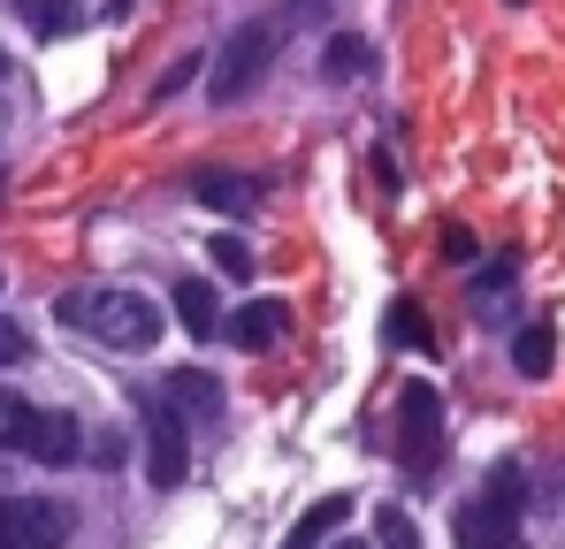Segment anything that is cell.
<instances>
[{"label":"cell","instance_id":"cell-3","mask_svg":"<svg viewBox=\"0 0 565 549\" xmlns=\"http://www.w3.org/2000/svg\"><path fill=\"white\" fill-rule=\"evenodd\" d=\"M520 504H527V488H520V465H497V473L481 481V496H473L467 512L451 519L459 549H512V535H520Z\"/></svg>","mask_w":565,"mask_h":549},{"label":"cell","instance_id":"cell-14","mask_svg":"<svg viewBox=\"0 0 565 549\" xmlns=\"http://www.w3.org/2000/svg\"><path fill=\"white\" fill-rule=\"evenodd\" d=\"M321 69H329L337 85H352V77H367V39H352V31H337V39H329V54H321Z\"/></svg>","mask_w":565,"mask_h":549},{"label":"cell","instance_id":"cell-20","mask_svg":"<svg viewBox=\"0 0 565 549\" xmlns=\"http://www.w3.org/2000/svg\"><path fill=\"white\" fill-rule=\"evenodd\" d=\"M23 359H31V336H23V329L0 313V366H23Z\"/></svg>","mask_w":565,"mask_h":549},{"label":"cell","instance_id":"cell-15","mask_svg":"<svg viewBox=\"0 0 565 549\" xmlns=\"http://www.w3.org/2000/svg\"><path fill=\"white\" fill-rule=\"evenodd\" d=\"M31 428H39V412L15 389H0V451H31Z\"/></svg>","mask_w":565,"mask_h":549},{"label":"cell","instance_id":"cell-9","mask_svg":"<svg viewBox=\"0 0 565 549\" xmlns=\"http://www.w3.org/2000/svg\"><path fill=\"white\" fill-rule=\"evenodd\" d=\"M77 451H85V428H77L70 412H39V428H31V458H39V465H70Z\"/></svg>","mask_w":565,"mask_h":549},{"label":"cell","instance_id":"cell-12","mask_svg":"<svg viewBox=\"0 0 565 549\" xmlns=\"http://www.w3.org/2000/svg\"><path fill=\"white\" fill-rule=\"evenodd\" d=\"M344 519H352V496H321V504H313V512L290 527V542H282V549H321L337 527H344Z\"/></svg>","mask_w":565,"mask_h":549},{"label":"cell","instance_id":"cell-13","mask_svg":"<svg viewBox=\"0 0 565 549\" xmlns=\"http://www.w3.org/2000/svg\"><path fill=\"white\" fill-rule=\"evenodd\" d=\"M512 359H520V374H551V359H558V336H551V321L520 329V336H512Z\"/></svg>","mask_w":565,"mask_h":549},{"label":"cell","instance_id":"cell-1","mask_svg":"<svg viewBox=\"0 0 565 549\" xmlns=\"http://www.w3.org/2000/svg\"><path fill=\"white\" fill-rule=\"evenodd\" d=\"M54 313H62V329H85L115 352H146L161 336V305L146 290H62Z\"/></svg>","mask_w":565,"mask_h":549},{"label":"cell","instance_id":"cell-7","mask_svg":"<svg viewBox=\"0 0 565 549\" xmlns=\"http://www.w3.org/2000/svg\"><path fill=\"white\" fill-rule=\"evenodd\" d=\"M191 198H199V206H214V214H253L260 183H253V176H230V169H199V176H191Z\"/></svg>","mask_w":565,"mask_h":549},{"label":"cell","instance_id":"cell-16","mask_svg":"<svg viewBox=\"0 0 565 549\" xmlns=\"http://www.w3.org/2000/svg\"><path fill=\"white\" fill-rule=\"evenodd\" d=\"M23 8V23L39 31V39H62V31H77V8L70 0H15Z\"/></svg>","mask_w":565,"mask_h":549},{"label":"cell","instance_id":"cell-6","mask_svg":"<svg viewBox=\"0 0 565 549\" xmlns=\"http://www.w3.org/2000/svg\"><path fill=\"white\" fill-rule=\"evenodd\" d=\"M184 465H191L184 420L153 397V405H146V481H153V488H177V481H184Z\"/></svg>","mask_w":565,"mask_h":549},{"label":"cell","instance_id":"cell-5","mask_svg":"<svg viewBox=\"0 0 565 549\" xmlns=\"http://www.w3.org/2000/svg\"><path fill=\"white\" fill-rule=\"evenodd\" d=\"M0 549H70V504L0 496Z\"/></svg>","mask_w":565,"mask_h":549},{"label":"cell","instance_id":"cell-21","mask_svg":"<svg viewBox=\"0 0 565 549\" xmlns=\"http://www.w3.org/2000/svg\"><path fill=\"white\" fill-rule=\"evenodd\" d=\"M0 77H8V54H0Z\"/></svg>","mask_w":565,"mask_h":549},{"label":"cell","instance_id":"cell-8","mask_svg":"<svg viewBox=\"0 0 565 549\" xmlns=\"http://www.w3.org/2000/svg\"><path fill=\"white\" fill-rule=\"evenodd\" d=\"M169 305H177V321H184V336H191V344L222 336V298H214V282H191V274H184Z\"/></svg>","mask_w":565,"mask_h":549},{"label":"cell","instance_id":"cell-19","mask_svg":"<svg viewBox=\"0 0 565 549\" xmlns=\"http://www.w3.org/2000/svg\"><path fill=\"white\" fill-rule=\"evenodd\" d=\"M390 336H397V344H420V352L436 344V336H428V321H420L413 305H397V313H390Z\"/></svg>","mask_w":565,"mask_h":549},{"label":"cell","instance_id":"cell-17","mask_svg":"<svg viewBox=\"0 0 565 549\" xmlns=\"http://www.w3.org/2000/svg\"><path fill=\"white\" fill-rule=\"evenodd\" d=\"M375 542L382 549H420V535H413V519H405L397 504H382V512H375Z\"/></svg>","mask_w":565,"mask_h":549},{"label":"cell","instance_id":"cell-4","mask_svg":"<svg viewBox=\"0 0 565 549\" xmlns=\"http://www.w3.org/2000/svg\"><path fill=\"white\" fill-rule=\"evenodd\" d=\"M436 458H444V397H436V381H405L397 389V465L413 481H428Z\"/></svg>","mask_w":565,"mask_h":549},{"label":"cell","instance_id":"cell-10","mask_svg":"<svg viewBox=\"0 0 565 549\" xmlns=\"http://www.w3.org/2000/svg\"><path fill=\"white\" fill-rule=\"evenodd\" d=\"M161 405H169V412H177V420H191V412H199V420H214V412H222V381H206V374H169V389H161Z\"/></svg>","mask_w":565,"mask_h":549},{"label":"cell","instance_id":"cell-22","mask_svg":"<svg viewBox=\"0 0 565 549\" xmlns=\"http://www.w3.org/2000/svg\"><path fill=\"white\" fill-rule=\"evenodd\" d=\"M337 549H360V542H337Z\"/></svg>","mask_w":565,"mask_h":549},{"label":"cell","instance_id":"cell-18","mask_svg":"<svg viewBox=\"0 0 565 549\" xmlns=\"http://www.w3.org/2000/svg\"><path fill=\"white\" fill-rule=\"evenodd\" d=\"M206 245H214V268L222 274H237V282L253 274V245H237V237H206Z\"/></svg>","mask_w":565,"mask_h":549},{"label":"cell","instance_id":"cell-2","mask_svg":"<svg viewBox=\"0 0 565 549\" xmlns=\"http://www.w3.org/2000/svg\"><path fill=\"white\" fill-rule=\"evenodd\" d=\"M282 31H290V15H253V23H237L230 31V46L214 54V77H206V92L230 107V99H245V92L268 77V62H276Z\"/></svg>","mask_w":565,"mask_h":549},{"label":"cell","instance_id":"cell-11","mask_svg":"<svg viewBox=\"0 0 565 549\" xmlns=\"http://www.w3.org/2000/svg\"><path fill=\"white\" fill-rule=\"evenodd\" d=\"M222 329H230V344H245V352H268V344L282 336V305H268V298H260V305H237Z\"/></svg>","mask_w":565,"mask_h":549}]
</instances>
